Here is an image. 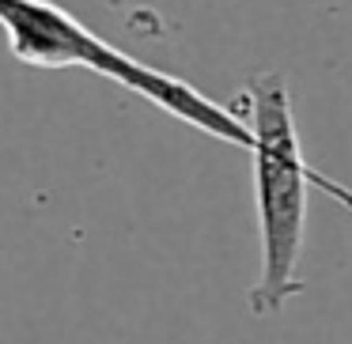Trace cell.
I'll return each mask as SVG.
<instances>
[{
  "instance_id": "obj_2",
  "label": "cell",
  "mask_w": 352,
  "mask_h": 344,
  "mask_svg": "<svg viewBox=\"0 0 352 344\" xmlns=\"http://www.w3.org/2000/svg\"><path fill=\"white\" fill-rule=\"evenodd\" d=\"M0 31L8 34L12 57L31 69H87L140 95L175 122H186L205 137L250 152V129L235 106H223L186 80L129 57L54 0H0Z\"/></svg>"
},
{
  "instance_id": "obj_1",
  "label": "cell",
  "mask_w": 352,
  "mask_h": 344,
  "mask_svg": "<svg viewBox=\"0 0 352 344\" xmlns=\"http://www.w3.org/2000/svg\"><path fill=\"white\" fill-rule=\"evenodd\" d=\"M239 117L250 129L254 163V205H258V242L261 268L246 291L254 318H276L303 291L299 261L307 246V205L311 190H326L352 212V190L322 178L303 159L296 114H292L288 80L280 72H258L246 80L235 99Z\"/></svg>"
}]
</instances>
